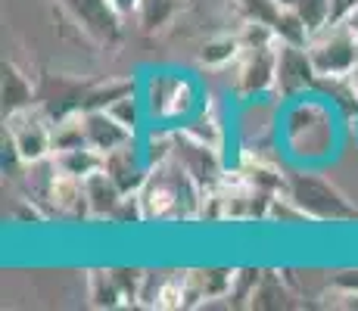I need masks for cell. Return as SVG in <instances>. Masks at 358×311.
<instances>
[{
  "label": "cell",
  "instance_id": "30bf717a",
  "mask_svg": "<svg viewBox=\"0 0 358 311\" xmlns=\"http://www.w3.org/2000/svg\"><path fill=\"white\" fill-rule=\"evenodd\" d=\"M106 175L119 184L122 193H137L150 178L147 165H143V159L137 156L134 143H125V147H119L115 153L106 156Z\"/></svg>",
  "mask_w": 358,
  "mask_h": 311
},
{
  "label": "cell",
  "instance_id": "8992f818",
  "mask_svg": "<svg viewBox=\"0 0 358 311\" xmlns=\"http://www.w3.org/2000/svg\"><path fill=\"white\" fill-rule=\"evenodd\" d=\"M312 85H318V72H315L306 47L278 44V81H274V91L280 96H296Z\"/></svg>",
  "mask_w": 358,
  "mask_h": 311
},
{
  "label": "cell",
  "instance_id": "4316f807",
  "mask_svg": "<svg viewBox=\"0 0 358 311\" xmlns=\"http://www.w3.org/2000/svg\"><path fill=\"white\" fill-rule=\"evenodd\" d=\"M330 6H334V22H343L358 6V0H330Z\"/></svg>",
  "mask_w": 358,
  "mask_h": 311
},
{
  "label": "cell",
  "instance_id": "2e32d148",
  "mask_svg": "<svg viewBox=\"0 0 358 311\" xmlns=\"http://www.w3.org/2000/svg\"><path fill=\"white\" fill-rule=\"evenodd\" d=\"M184 0H141L137 3V22L143 31H162L175 19Z\"/></svg>",
  "mask_w": 358,
  "mask_h": 311
},
{
  "label": "cell",
  "instance_id": "4dcf8cb0",
  "mask_svg": "<svg viewBox=\"0 0 358 311\" xmlns=\"http://www.w3.org/2000/svg\"><path fill=\"white\" fill-rule=\"evenodd\" d=\"M278 3H280V6H287V3H290V0H278Z\"/></svg>",
  "mask_w": 358,
  "mask_h": 311
},
{
  "label": "cell",
  "instance_id": "8fae6325",
  "mask_svg": "<svg viewBox=\"0 0 358 311\" xmlns=\"http://www.w3.org/2000/svg\"><path fill=\"white\" fill-rule=\"evenodd\" d=\"M190 106V87L181 78H156L150 85V109L156 119H175L187 113Z\"/></svg>",
  "mask_w": 358,
  "mask_h": 311
},
{
  "label": "cell",
  "instance_id": "83f0119b",
  "mask_svg": "<svg viewBox=\"0 0 358 311\" xmlns=\"http://www.w3.org/2000/svg\"><path fill=\"white\" fill-rule=\"evenodd\" d=\"M137 3H141V0H113V6L122 13V16H131V13H137Z\"/></svg>",
  "mask_w": 358,
  "mask_h": 311
},
{
  "label": "cell",
  "instance_id": "5b68a950",
  "mask_svg": "<svg viewBox=\"0 0 358 311\" xmlns=\"http://www.w3.org/2000/svg\"><path fill=\"white\" fill-rule=\"evenodd\" d=\"M274 81H278V44L252 47V50H246V57L237 68L234 91L240 96H259L271 91Z\"/></svg>",
  "mask_w": 358,
  "mask_h": 311
},
{
  "label": "cell",
  "instance_id": "d6986e66",
  "mask_svg": "<svg viewBox=\"0 0 358 311\" xmlns=\"http://www.w3.org/2000/svg\"><path fill=\"white\" fill-rule=\"evenodd\" d=\"M287 6H293V10L299 13V19L306 22L308 34L321 31L324 25L334 22V6H330V0H290Z\"/></svg>",
  "mask_w": 358,
  "mask_h": 311
},
{
  "label": "cell",
  "instance_id": "4fadbf2b",
  "mask_svg": "<svg viewBox=\"0 0 358 311\" xmlns=\"http://www.w3.org/2000/svg\"><path fill=\"white\" fill-rule=\"evenodd\" d=\"M122 196L125 193L119 190V184L106 175V168L97 171V175L85 178V199H87V215L94 218H113V212L119 209Z\"/></svg>",
  "mask_w": 358,
  "mask_h": 311
},
{
  "label": "cell",
  "instance_id": "52a82bcc",
  "mask_svg": "<svg viewBox=\"0 0 358 311\" xmlns=\"http://www.w3.org/2000/svg\"><path fill=\"white\" fill-rule=\"evenodd\" d=\"M175 159L187 168V175L196 181L199 190H209L224 181L222 178V165H218V150L196 143L190 137L181 134V140H175Z\"/></svg>",
  "mask_w": 358,
  "mask_h": 311
},
{
  "label": "cell",
  "instance_id": "5bb4252c",
  "mask_svg": "<svg viewBox=\"0 0 358 311\" xmlns=\"http://www.w3.org/2000/svg\"><path fill=\"white\" fill-rule=\"evenodd\" d=\"M34 106V91L22 72L13 62H3V113H22V109Z\"/></svg>",
  "mask_w": 358,
  "mask_h": 311
},
{
  "label": "cell",
  "instance_id": "9a60e30c",
  "mask_svg": "<svg viewBox=\"0 0 358 311\" xmlns=\"http://www.w3.org/2000/svg\"><path fill=\"white\" fill-rule=\"evenodd\" d=\"M87 296H91V305H97V308L128 305L125 293H122L113 271H91V277H87Z\"/></svg>",
  "mask_w": 358,
  "mask_h": 311
},
{
  "label": "cell",
  "instance_id": "f1b7e54d",
  "mask_svg": "<svg viewBox=\"0 0 358 311\" xmlns=\"http://www.w3.org/2000/svg\"><path fill=\"white\" fill-rule=\"evenodd\" d=\"M343 22H346V25H349V31H352V34H355V38H358V6H355V10H352V13H349V16H346V19H343Z\"/></svg>",
  "mask_w": 358,
  "mask_h": 311
},
{
  "label": "cell",
  "instance_id": "6da1fadb",
  "mask_svg": "<svg viewBox=\"0 0 358 311\" xmlns=\"http://www.w3.org/2000/svg\"><path fill=\"white\" fill-rule=\"evenodd\" d=\"M306 50L318 78H336V75H349L358 62V38L349 31L346 22H330L308 38Z\"/></svg>",
  "mask_w": 358,
  "mask_h": 311
},
{
  "label": "cell",
  "instance_id": "277c9868",
  "mask_svg": "<svg viewBox=\"0 0 358 311\" xmlns=\"http://www.w3.org/2000/svg\"><path fill=\"white\" fill-rule=\"evenodd\" d=\"M66 13L78 22V29L97 44H113L122 38V13L113 0H59Z\"/></svg>",
  "mask_w": 358,
  "mask_h": 311
},
{
  "label": "cell",
  "instance_id": "e0dca14e",
  "mask_svg": "<svg viewBox=\"0 0 358 311\" xmlns=\"http://www.w3.org/2000/svg\"><path fill=\"white\" fill-rule=\"evenodd\" d=\"M274 34H278V44H299V47H306L308 38H312L293 6H280L278 19H274Z\"/></svg>",
  "mask_w": 358,
  "mask_h": 311
},
{
  "label": "cell",
  "instance_id": "484cf974",
  "mask_svg": "<svg viewBox=\"0 0 358 311\" xmlns=\"http://www.w3.org/2000/svg\"><path fill=\"white\" fill-rule=\"evenodd\" d=\"M330 283L336 289H343V293H358V271H340Z\"/></svg>",
  "mask_w": 358,
  "mask_h": 311
},
{
  "label": "cell",
  "instance_id": "f546056e",
  "mask_svg": "<svg viewBox=\"0 0 358 311\" xmlns=\"http://www.w3.org/2000/svg\"><path fill=\"white\" fill-rule=\"evenodd\" d=\"M349 81H352V87H355V94H358V62L352 66V72H349Z\"/></svg>",
  "mask_w": 358,
  "mask_h": 311
},
{
  "label": "cell",
  "instance_id": "9c48e42d",
  "mask_svg": "<svg viewBox=\"0 0 358 311\" xmlns=\"http://www.w3.org/2000/svg\"><path fill=\"white\" fill-rule=\"evenodd\" d=\"M47 199H50L57 215H81V212H87L85 181L59 171L57 165H53V175H50V181H47Z\"/></svg>",
  "mask_w": 358,
  "mask_h": 311
},
{
  "label": "cell",
  "instance_id": "7402d4cb",
  "mask_svg": "<svg viewBox=\"0 0 358 311\" xmlns=\"http://www.w3.org/2000/svg\"><path fill=\"white\" fill-rule=\"evenodd\" d=\"M184 299H190V280H181V277H171L165 280L159 289H156V308H181L187 305Z\"/></svg>",
  "mask_w": 358,
  "mask_h": 311
},
{
  "label": "cell",
  "instance_id": "3957f363",
  "mask_svg": "<svg viewBox=\"0 0 358 311\" xmlns=\"http://www.w3.org/2000/svg\"><path fill=\"white\" fill-rule=\"evenodd\" d=\"M10 119V140H13V153L22 162L38 165L44 159L53 156V119L44 113L41 103L22 109V113L6 115Z\"/></svg>",
  "mask_w": 358,
  "mask_h": 311
},
{
  "label": "cell",
  "instance_id": "ffe728a7",
  "mask_svg": "<svg viewBox=\"0 0 358 311\" xmlns=\"http://www.w3.org/2000/svg\"><path fill=\"white\" fill-rule=\"evenodd\" d=\"M243 50V44H240V38H228V34H222V38H212L203 44V50H199V62L203 66H228L231 59H237V53Z\"/></svg>",
  "mask_w": 358,
  "mask_h": 311
},
{
  "label": "cell",
  "instance_id": "603a6c76",
  "mask_svg": "<svg viewBox=\"0 0 358 311\" xmlns=\"http://www.w3.org/2000/svg\"><path fill=\"white\" fill-rule=\"evenodd\" d=\"M240 175H243L252 187H262V190H268V193H274V190H280V187H284V178H280L274 168L262 165L259 159H252V162L246 165V168L240 171Z\"/></svg>",
  "mask_w": 358,
  "mask_h": 311
},
{
  "label": "cell",
  "instance_id": "44dd1931",
  "mask_svg": "<svg viewBox=\"0 0 358 311\" xmlns=\"http://www.w3.org/2000/svg\"><path fill=\"white\" fill-rule=\"evenodd\" d=\"M184 137H190V140H196V143H206V147H212V150H222L224 131H222V124H218L215 115H203L196 124H187V128H184Z\"/></svg>",
  "mask_w": 358,
  "mask_h": 311
},
{
  "label": "cell",
  "instance_id": "cb8c5ba5",
  "mask_svg": "<svg viewBox=\"0 0 358 311\" xmlns=\"http://www.w3.org/2000/svg\"><path fill=\"white\" fill-rule=\"evenodd\" d=\"M234 6H237L246 19H259V22H271V25L280 13L278 0H234Z\"/></svg>",
  "mask_w": 358,
  "mask_h": 311
},
{
  "label": "cell",
  "instance_id": "ba28073f",
  "mask_svg": "<svg viewBox=\"0 0 358 311\" xmlns=\"http://www.w3.org/2000/svg\"><path fill=\"white\" fill-rule=\"evenodd\" d=\"M85 134H87V143L97 147L103 156L115 153L119 147H125V143L134 140V131L125 128L109 109H87L85 113Z\"/></svg>",
  "mask_w": 358,
  "mask_h": 311
},
{
  "label": "cell",
  "instance_id": "d4e9b609",
  "mask_svg": "<svg viewBox=\"0 0 358 311\" xmlns=\"http://www.w3.org/2000/svg\"><path fill=\"white\" fill-rule=\"evenodd\" d=\"M109 113L115 115L125 128L134 131L137 128V103H134V94H128V96H122V100H115L113 106H109Z\"/></svg>",
  "mask_w": 358,
  "mask_h": 311
},
{
  "label": "cell",
  "instance_id": "7a4b0ae2",
  "mask_svg": "<svg viewBox=\"0 0 358 311\" xmlns=\"http://www.w3.org/2000/svg\"><path fill=\"white\" fill-rule=\"evenodd\" d=\"M290 205L299 209L302 218L312 221H340V218H358V209L346 203L340 190H334L327 181L312 175H293L287 187Z\"/></svg>",
  "mask_w": 358,
  "mask_h": 311
},
{
  "label": "cell",
  "instance_id": "7c38bea8",
  "mask_svg": "<svg viewBox=\"0 0 358 311\" xmlns=\"http://www.w3.org/2000/svg\"><path fill=\"white\" fill-rule=\"evenodd\" d=\"M50 162L57 165L59 171L81 178V181L106 168V156H103L97 147H91V143H81V147H69V150H53Z\"/></svg>",
  "mask_w": 358,
  "mask_h": 311
},
{
  "label": "cell",
  "instance_id": "ac0fdd59",
  "mask_svg": "<svg viewBox=\"0 0 358 311\" xmlns=\"http://www.w3.org/2000/svg\"><path fill=\"white\" fill-rule=\"evenodd\" d=\"M128 94H134V85H131V81H109V85L87 87L85 103H81V113H87V109H109L115 100H122V96H128Z\"/></svg>",
  "mask_w": 358,
  "mask_h": 311
}]
</instances>
